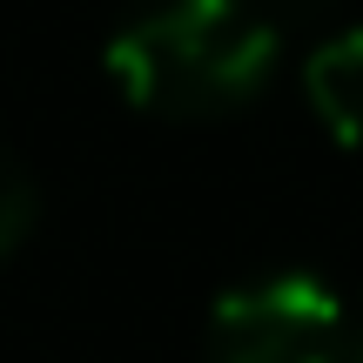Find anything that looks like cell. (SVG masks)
I'll return each instance as SVG.
<instances>
[{"instance_id": "5b68a950", "label": "cell", "mask_w": 363, "mask_h": 363, "mask_svg": "<svg viewBox=\"0 0 363 363\" xmlns=\"http://www.w3.org/2000/svg\"><path fill=\"white\" fill-rule=\"evenodd\" d=\"M343 363H363V316L350 323V343H343Z\"/></svg>"}, {"instance_id": "6da1fadb", "label": "cell", "mask_w": 363, "mask_h": 363, "mask_svg": "<svg viewBox=\"0 0 363 363\" xmlns=\"http://www.w3.org/2000/svg\"><path fill=\"white\" fill-rule=\"evenodd\" d=\"M283 54V21L256 0H142L108 34L101 74L162 121H202L256 101Z\"/></svg>"}, {"instance_id": "277c9868", "label": "cell", "mask_w": 363, "mask_h": 363, "mask_svg": "<svg viewBox=\"0 0 363 363\" xmlns=\"http://www.w3.org/2000/svg\"><path fill=\"white\" fill-rule=\"evenodd\" d=\"M34 216H40L34 175L21 169V155H13V148H0V256H13V249L27 242Z\"/></svg>"}, {"instance_id": "3957f363", "label": "cell", "mask_w": 363, "mask_h": 363, "mask_svg": "<svg viewBox=\"0 0 363 363\" xmlns=\"http://www.w3.org/2000/svg\"><path fill=\"white\" fill-rule=\"evenodd\" d=\"M303 94L337 148H363V27H337L310 48Z\"/></svg>"}, {"instance_id": "7a4b0ae2", "label": "cell", "mask_w": 363, "mask_h": 363, "mask_svg": "<svg viewBox=\"0 0 363 363\" xmlns=\"http://www.w3.org/2000/svg\"><path fill=\"white\" fill-rule=\"evenodd\" d=\"M350 316L323 276H256L216 296L208 363H343Z\"/></svg>"}]
</instances>
